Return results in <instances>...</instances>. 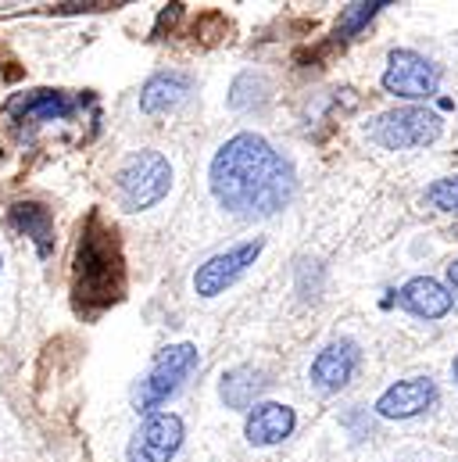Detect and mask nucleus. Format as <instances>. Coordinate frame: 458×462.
Instances as JSON below:
<instances>
[{
    "instance_id": "nucleus-1",
    "label": "nucleus",
    "mask_w": 458,
    "mask_h": 462,
    "mask_svg": "<svg viewBox=\"0 0 458 462\" xmlns=\"http://www.w3.org/2000/svg\"><path fill=\"white\" fill-rule=\"evenodd\" d=\"M208 183L215 201L240 219L276 216L294 201L298 190L294 165L258 133H236L215 151Z\"/></svg>"
},
{
    "instance_id": "nucleus-2",
    "label": "nucleus",
    "mask_w": 458,
    "mask_h": 462,
    "mask_svg": "<svg viewBox=\"0 0 458 462\" xmlns=\"http://www.w3.org/2000/svg\"><path fill=\"white\" fill-rule=\"evenodd\" d=\"M72 294L79 312L97 316L112 309L114 301L125 294V258L118 233L101 219L90 216L87 226L79 233L76 247V269H72Z\"/></svg>"
},
{
    "instance_id": "nucleus-3",
    "label": "nucleus",
    "mask_w": 458,
    "mask_h": 462,
    "mask_svg": "<svg viewBox=\"0 0 458 462\" xmlns=\"http://www.w3.org/2000/svg\"><path fill=\"white\" fill-rule=\"evenodd\" d=\"M172 187V165L161 151H136L114 172V194L125 212H143L158 205Z\"/></svg>"
},
{
    "instance_id": "nucleus-4",
    "label": "nucleus",
    "mask_w": 458,
    "mask_h": 462,
    "mask_svg": "<svg viewBox=\"0 0 458 462\" xmlns=\"http://www.w3.org/2000/svg\"><path fill=\"white\" fill-rule=\"evenodd\" d=\"M444 133V118L423 105H405V108H390L369 118L365 136L383 147V151H412V147H426Z\"/></svg>"
},
{
    "instance_id": "nucleus-5",
    "label": "nucleus",
    "mask_w": 458,
    "mask_h": 462,
    "mask_svg": "<svg viewBox=\"0 0 458 462\" xmlns=\"http://www.w3.org/2000/svg\"><path fill=\"white\" fill-rule=\"evenodd\" d=\"M197 369V347L194 345H169L161 347L151 362V369L143 373L140 387H136V409L140 412H154L158 405H165L179 387L183 380Z\"/></svg>"
},
{
    "instance_id": "nucleus-6",
    "label": "nucleus",
    "mask_w": 458,
    "mask_h": 462,
    "mask_svg": "<svg viewBox=\"0 0 458 462\" xmlns=\"http://www.w3.org/2000/svg\"><path fill=\"white\" fill-rule=\"evenodd\" d=\"M380 83L387 94H394L401 101H430L441 87V69L430 58H423L419 51L401 47V51H390Z\"/></svg>"
},
{
    "instance_id": "nucleus-7",
    "label": "nucleus",
    "mask_w": 458,
    "mask_h": 462,
    "mask_svg": "<svg viewBox=\"0 0 458 462\" xmlns=\"http://www.w3.org/2000/svg\"><path fill=\"white\" fill-rule=\"evenodd\" d=\"M261 247H265L261 236L240 240V244H233L226 251L212 254L205 265H197V273H194V291H197V298H215V294H223L226 287H233V283L254 265V258L261 254Z\"/></svg>"
},
{
    "instance_id": "nucleus-8",
    "label": "nucleus",
    "mask_w": 458,
    "mask_h": 462,
    "mask_svg": "<svg viewBox=\"0 0 458 462\" xmlns=\"http://www.w3.org/2000/svg\"><path fill=\"white\" fill-rule=\"evenodd\" d=\"M183 448V420L172 412L151 416L129 441L125 459L129 462H172Z\"/></svg>"
},
{
    "instance_id": "nucleus-9",
    "label": "nucleus",
    "mask_w": 458,
    "mask_h": 462,
    "mask_svg": "<svg viewBox=\"0 0 458 462\" xmlns=\"http://www.w3.org/2000/svg\"><path fill=\"white\" fill-rule=\"evenodd\" d=\"M358 365H362V347L354 345L351 337H341V341L326 345L316 355L308 376H312V383H316L323 394H334V391H341V387H347V383L354 380Z\"/></svg>"
},
{
    "instance_id": "nucleus-10",
    "label": "nucleus",
    "mask_w": 458,
    "mask_h": 462,
    "mask_svg": "<svg viewBox=\"0 0 458 462\" xmlns=\"http://www.w3.org/2000/svg\"><path fill=\"white\" fill-rule=\"evenodd\" d=\"M437 402V383L430 376H408L390 383L380 398H376V412L383 420H412L419 412H426Z\"/></svg>"
},
{
    "instance_id": "nucleus-11",
    "label": "nucleus",
    "mask_w": 458,
    "mask_h": 462,
    "mask_svg": "<svg viewBox=\"0 0 458 462\" xmlns=\"http://www.w3.org/2000/svg\"><path fill=\"white\" fill-rule=\"evenodd\" d=\"M394 298H398V305H401L405 312H412L416 319H444V316L452 312V305H455L452 291H448L441 280H434V276H412Z\"/></svg>"
},
{
    "instance_id": "nucleus-12",
    "label": "nucleus",
    "mask_w": 458,
    "mask_h": 462,
    "mask_svg": "<svg viewBox=\"0 0 458 462\" xmlns=\"http://www.w3.org/2000/svg\"><path fill=\"white\" fill-rule=\"evenodd\" d=\"M294 427H298V416H294L290 405H283V402H261V405L251 409L243 434H247V441L254 448H272V445L287 441L294 434Z\"/></svg>"
},
{
    "instance_id": "nucleus-13",
    "label": "nucleus",
    "mask_w": 458,
    "mask_h": 462,
    "mask_svg": "<svg viewBox=\"0 0 458 462\" xmlns=\"http://www.w3.org/2000/svg\"><path fill=\"white\" fill-rule=\"evenodd\" d=\"M194 90V79L187 72H154L140 90V108L147 116H161L179 108Z\"/></svg>"
},
{
    "instance_id": "nucleus-14",
    "label": "nucleus",
    "mask_w": 458,
    "mask_h": 462,
    "mask_svg": "<svg viewBox=\"0 0 458 462\" xmlns=\"http://www.w3.org/2000/svg\"><path fill=\"white\" fill-rule=\"evenodd\" d=\"M7 219H11L14 230L25 233V236L36 244V251H40L43 258L50 254V247H54V219H50V212H47L43 205H36V201H18V205H11Z\"/></svg>"
},
{
    "instance_id": "nucleus-15",
    "label": "nucleus",
    "mask_w": 458,
    "mask_h": 462,
    "mask_svg": "<svg viewBox=\"0 0 458 462\" xmlns=\"http://www.w3.org/2000/svg\"><path fill=\"white\" fill-rule=\"evenodd\" d=\"M265 383H269V380H265L261 369H254V365H236V369L223 373L219 394H223V402H226L229 409H251L254 398L265 391Z\"/></svg>"
},
{
    "instance_id": "nucleus-16",
    "label": "nucleus",
    "mask_w": 458,
    "mask_h": 462,
    "mask_svg": "<svg viewBox=\"0 0 458 462\" xmlns=\"http://www.w3.org/2000/svg\"><path fill=\"white\" fill-rule=\"evenodd\" d=\"M79 105H83L79 97H69V94H50V90H36V94H29L25 101H14V105H11V112H18L25 122H40V118H69V116H76V108H79Z\"/></svg>"
},
{
    "instance_id": "nucleus-17",
    "label": "nucleus",
    "mask_w": 458,
    "mask_h": 462,
    "mask_svg": "<svg viewBox=\"0 0 458 462\" xmlns=\"http://www.w3.org/2000/svg\"><path fill=\"white\" fill-rule=\"evenodd\" d=\"M380 7H383V4H376V0H369V4H347L341 11V18H337V36H341V40L358 36V32L376 18Z\"/></svg>"
},
{
    "instance_id": "nucleus-18",
    "label": "nucleus",
    "mask_w": 458,
    "mask_h": 462,
    "mask_svg": "<svg viewBox=\"0 0 458 462\" xmlns=\"http://www.w3.org/2000/svg\"><path fill=\"white\" fill-rule=\"evenodd\" d=\"M426 201L437 212H458V176H444L426 187Z\"/></svg>"
},
{
    "instance_id": "nucleus-19",
    "label": "nucleus",
    "mask_w": 458,
    "mask_h": 462,
    "mask_svg": "<svg viewBox=\"0 0 458 462\" xmlns=\"http://www.w3.org/2000/svg\"><path fill=\"white\" fill-rule=\"evenodd\" d=\"M448 291H452V298H458V258L448 265Z\"/></svg>"
},
{
    "instance_id": "nucleus-20",
    "label": "nucleus",
    "mask_w": 458,
    "mask_h": 462,
    "mask_svg": "<svg viewBox=\"0 0 458 462\" xmlns=\"http://www.w3.org/2000/svg\"><path fill=\"white\" fill-rule=\"evenodd\" d=\"M452 376H455V383H458V358L452 362Z\"/></svg>"
}]
</instances>
